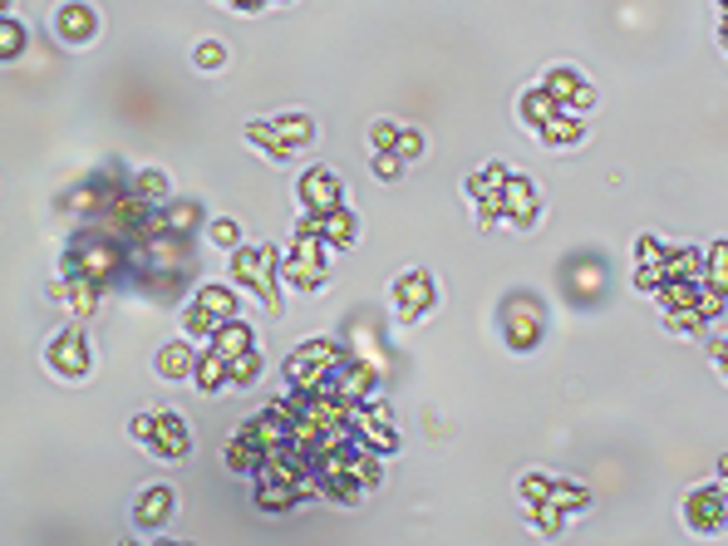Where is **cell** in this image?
Segmentation results:
<instances>
[{
  "mask_svg": "<svg viewBox=\"0 0 728 546\" xmlns=\"http://www.w3.org/2000/svg\"><path fill=\"white\" fill-rule=\"evenodd\" d=\"M394 311L404 315V321H424L428 311L438 305V286H434V276H428L424 266H408L404 276H394Z\"/></svg>",
  "mask_w": 728,
  "mask_h": 546,
  "instance_id": "8",
  "label": "cell"
},
{
  "mask_svg": "<svg viewBox=\"0 0 728 546\" xmlns=\"http://www.w3.org/2000/svg\"><path fill=\"white\" fill-rule=\"evenodd\" d=\"M54 36L64 44H89L99 36V10L89 6V0H64V6L54 10Z\"/></svg>",
  "mask_w": 728,
  "mask_h": 546,
  "instance_id": "13",
  "label": "cell"
},
{
  "mask_svg": "<svg viewBox=\"0 0 728 546\" xmlns=\"http://www.w3.org/2000/svg\"><path fill=\"white\" fill-rule=\"evenodd\" d=\"M192 60H198V70H222V64H226V44L222 40H202Z\"/></svg>",
  "mask_w": 728,
  "mask_h": 546,
  "instance_id": "37",
  "label": "cell"
},
{
  "mask_svg": "<svg viewBox=\"0 0 728 546\" xmlns=\"http://www.w3.org/2000/svg\"><path fill=\"white\" fill-rule=\"evenodd\" d=\"M271 129H276L291 148H311V139H315V123L305 119V113H281V119H271Z\"/></svg>",
  "mask_w": 728,
  "mask_h": 546,
  "instance_id": "28",
  "label": "cell"
},
{
  "mask_svg": "<svg viewBox=\"0 0 728 546\" xmlns=\"http://www.w3.org/2000/svg\"><path fill=\"white\" fill-rule=\"evenodd\" d=\"M26 26H16V16H6L0 20V54H6V60H16L20 50H26Z\"/></svg>",
  "mask_w": 728,
  "mask_h": 546,
  "instance_id": "32",
  "label": "cell"
},
{
  "mask_svg": "<svg viewBox=\"0 0 728 546\" xmlns=\"http://www.w3.org/2000/svg\"><path fill=\"white\" fill-rule=\"evenodd\" d=\"M226 6H232V10H261L266 0H226Z\"/></svg>",
  "mask_w": 728,
  "mask_h": 546,
  "instance_id": "44",
  "label": "cell"
},
{
  "mask_svg": "<svg viewBox=\"0 0 728 546\" xmlns=\"http://www.w3.org/2000/svg\"><path fill=\"white\" fill-rule=\"evenodd\" d=\"M208 242L222 246V252H236V246H242V226H236L232 218H212L208 222Z\"/></svg>",
  "mask_w": 728,
  "mask_h": 546,
  "instance_id": "31",
  "label": "cell"
},
{
  "mask_svg": "<svg viewBox=\"0 0 728 546\" xmlns=\"http://www.w3.org/2000/svg\"><path fill=\"white\" fill-rule=\"evenodd\" d=\"M168 232L173 236H192L198 232V226H208V218H202V208L192 198H182V202H168Z\"/></svg>",
  "mask_w": 728,
  "mask_h": 546,
  "instance_id": "27",
  "label": "cell"
},
{
  "mask_svg": "<svg viewBox=\"0 0 728 546\" xmlns=\"http://www.w3.org/2000/svg\"><path fill=\"white\" fill-rule=\"evenodd\" d=\"M709 355H714V364H719V374L728 380V335H724V340H714V345H709Z\"/></svg>",
  "mask_w": 728,
  "mask_h": 546,
  "instance_id": "43",
  "label": "cell"
},
{
  "mask_svg": "<svg viewBox=\"0 0 728 546\" xmlns=\"http://www.w3.org/2000/svg\"><path fill=\"white\" fill-rule=\"evenodd\" d=\"M665 325L675 330V335H699V330L709 325V321H704V315L694 311V305H685V311H665Z\"/></svg>",
  "mask_w": 728,
  "mask_h": 546,
  "instance_id": "33",
  "label": "cell"
},
{
  "mask_svg": "<svg viewBox=\"0 0 728 546\" xmlns=\"http://www.w3.org/2000/svg\"><path fill=\"white\" fill-rule=\"evenodd\" d=\"M148 453H153L158 463H182L192 453V428L188 418L173 414V408H158L153 418V438H148Z\"/></svg>",
  "mask_w": 728,
  "mask_h": 546,
  "instance_id": "9",
  "label": "cell"
},
{
  "mask_svg": "<svg viewBox=\"0 0 728 546\" xmlns=\"http://www.w3.org/2000/svg\"><path fill=\"white\" fill-rule=\"evenodd\" d=\"M374 173H380L384 182H394L404 173V158L394 153V148H374Z\"/></svg>",
  "mask_w": 728,
  "mask_h": 546,
  "instance_id": "39",
  "label": "cell"
},
{
  "mask_svg": "<svg viewBox=\"0 0 728 546\" xmlns=\"http://www.w3.org/2000/svg\"><path fill=\"white\" fill-rule=\"evenodd\" d=\"M153 370H158V380H192V370H198V350H192V340L188 335H178V340H168L163 350H158V360H153Z\"/></svg>",
  "mask_w": 728,
  "mask_h": 546,
  "instance_id": "16",
  "label": "cell"
},
{
  "mask_svg": "<svg viewBox=\"0 0 728 546\" xmlns=\"http://www.w3.org/2000/svg\"><path fill=\"white\" fill-rule=\"evenodd\" d=\"M256 374H261V355H256V350H252V355H242V360H232V384H236V390L256 384Z\"/></svg>",
  "mask_w": 728,
  "mask_h": 546,
  "instance_id": "38",
  "label": "cell"
},
{
  "mask_svg": "<svg viewBox=\"0 0 728 546\" xmlns=\"http://www.w3.org/2000/svg\"><path fill=\"white\" fill-rule=\"evenodd\" d=\"M719 6H724V16H728V0H719Z\"/></svg>",
  "mask_w": 728,
  "mask_h": 546,
  "instance_id": "46",
  "label": "cell"
},
{
  "mask_svg": "<svg viewBox=\"0 0 728 546\" xmlns=\"http://www.w3.org/2000/svg\"><path fill=\"white\" fill-rule=\"evenodd\" d=\"M218 325H222V321H218V315H212L202 301H188V305H182V335H188L192 345H212Z\"/></svg>",
  "mask_w": 728,
  "mask_h": 546,
  "instance_id": "22",
  "label": "cell"
},
{
  "mask_svg": "<svg viewBox=\"0 0 728 546\" xmlns=\"http://www.w3.org/2000/svg\"><path fill=\"white\" fill-rule=\"evenodd\" d=\"M517 113H522V123H527V129L537 133V129H546V123L556 119V113H562V104H556V99H552V94H546V89L537 84V89H527V94H522Z\"/></svg>",
  "mask_w": 728,
  "mask_h": 546,
  "instance_id": "21",
  "label": "cell"
},
{
  "mask_svg": "<svg viewBox=\"0 0 728 546\" xmlns=\"http://www.w3.org/2000/svg\"><path fill=\"white\" fill-rule=\"evenodd\" d=\"M173 507H178L173 487H168V483H153V487H143L139 503H133V522H139L143 532H158L168 517H173Z\"/></svg>",
  "mask_w": 728,
  "mask_h": 546,
  "instance_id": "15",
  "label": "cell"
},
{
  "mask_svg": "<svg viewBox=\"0 0 728 546\" xmlns=\"http://www.w3.org/2000/svg\"><path fill=\"white\" fill-rule=\"evenodd\" d=\"M261 463H266V443L256 438L252 424H236L232 438H226V468L232 473H261Z\"/></svg>",
  "mask_w": 728,
  "mask_h": 546,
  "instance_id": "14",
  "label": "cell"
},
{
  "mask_svg": "<svg viewBox=\"0 0 728 546\" xmlns=\"http://www.w3.org/2000/svg\"><path fill=\"white\" fill-rule=\"evenodd\" d=\"M552 477H546V473H527V477H522V483H517V493L522 497H527V503L532 507H537V503H546V497H552Z\"/></svg>",
  "mask_w": 728,
  "mask_h": 546,
  "instance_id": "34",
  "label": "cell"
},
{
  "mask_svg": "<svg viewBox=\"0 0 728 546\" xmlns=\"http://www.w3.org/2000/svg\"><path fill=\"white\" fill-rule=\"evenodd\" d=\"M552 503L562 507V512H566V507H586L590 493H586L582 483H556V487H552Z\"/></svg>",
  "mask_w": 728,
  "mask_h": 546,
  "instance_id": "36",
  "label": "cell"
},
{
  "mask_svg": "<svg viewBox=\"0 0 728 546\" xmlns=\"http://www.w3.org/2000/svg\"><path fill=\"white\" fill-rule=\"evenodd\" d=\"M586 261V276H572L566 271V295H572L576 305H596L600 295H606V281H600V261L596 256H582Z\"/></svg>",
  "mask_w": 728,
  "mask_h": 546,
  "instance_id": "20",
  "label": "cell"
},
{
  "mask_svg": "<svg viewBox=\"0 0 728 546\" xmlns=\"http://www.w3.org/2000/svg\"><path fill=\"white\" fill-rule=\"evenodd\" d=\"M212 345L222 350L226 360H242V355H252L256 350V330L236 315V321H226V325H218V335H212Z\"/></svg>",
  "mask_w": 728,
  "mask_h": 546,
  "instance_id": "19",
  "label": "cell"
},
{
  "mask_svg": "<svg viewBox=\"0 0 728 546\" xmlns=\"http://www.w3.org/2000/svg\"><path fill=\"white\" fill-rule=\"evenodd\" d=\"M246 143H256V148H261V153H266V158H271V163H286V158L295 153V148H291L286 139H281V133H276V129H271V119H266V123H256V119H252V123H246Z\"/></svg>",
  "mask_w": 728,
  "mask_h": 546,
  "instance_id": "26",
  "label": "cell"
},
{
  "mask_svg": "<svg viewBox=\"0 0 728 546\" xmlns=\"http://www.w3.org/2000/svg\"><path fill=\"white\" fill-rule=\"evenodd\" d=\"M719 483L728 487V458H719Z\"/></svg>",
  "mask_w": 728,
  "mask_h": 546,
  "instance_id": "45",
  "label": "cell"
},
{
  "mask_svg": "<svg viewBox=\"0 0 728 546\" xmlns=\"http://www.w3.org/2000/svg\"><path fill=\"white\" fill-rule=\"evenodd\" d=\"M394 153H400L404 163H414V158H424V133H418V129H404V133H400V148H394Z\"/></svg>",
  "mask_w": 728,
  "mask_h": 546,
  "instance_id": "41",
  "label": "cell"
},
{
  "mask_svg": "<svg viewBox=\"0 0 728 546\" xmlns=\"http://www.w3.org/2000/svg\"><path fill=\"white\" fill-rule=\"evenodd\" d=\"M295 232H301V236H321L330 252H345V246H355V236H360V218L345 208V202H340V208H330V212H305V218L295 222Z\"/></svg>",
  "mask_w": 728,
  "mask_h": 546,
  "instance_id": "6",
  "label": "cell"
},
{
  "mask_svg": "<svg viewBox=\"0 0 728 546\" xmlns=\"http://www.w3.org/2000/svg\"><path fill=\"white\" fill-rule=\"evenodd\" d=\"M699 276H704V252H694V246H669L665 281H699Z\"/></svg>",
  "mask_w": 728,
  "mask_h": 546,
  "instance_id": "25",
  "label": "cell"
},
{
  "mask_svg": "<svg viewBox=\"0 0 728 546\" xmlns=\"http://www.w3.org/2000/svg\"><path fill=\"white\" fill-rule=\"evenodd\" d=\"M295 198H301L305 212H330V208H340V202H345V178H340L335 168H325V163L321 168H305Z\"/></svg>",
  "mask_w": 728,
  "mask_h": 546,
  "instance_id": "10",
  "label": "cell"
},
{
  "mask_svg": "<svg viewBox=\"0 0 728 546\" xmlns=\"http://www.w3.org/2000/svg\"><path fill=\"white\" fill-rule=\"evenodd\" d=\"M704 281H714V286L728 291V236H719V242L704 252Z\"/></svg>",
  "mask_w": 728,
  "mask_h": 546,
  "instance_id": "30",
  "label": "cell"
},
{
  "mask_svg": "<svg viewBox=\"0 0 728 546\" xmlns=\"http://www.w3.org/2000/svg\"><path fill=\"white\" fill-rule=\"evenodd\" d=\"M325 276H330V246L321 242V236H301V232H295L291 256L281 261V286H291L301 295H315L325 286Z\"/></svg>",
  "mask_w": 728,
  "mask_h": 546,
  "instance_id": "4",
  "label": "cell"
},
{
  "mask_svg": "<svg viewBox=\"0 0 728 546\" xmlns=\"http://www.w3.org/2000/svg\"><path fill=\"white\" fill-rule=\"evenodd\" d=\"M497 325H503V340H507L512 355H532L546 335V305L527 291H512L503 301V321Z\"/></svg>",
  "mask_w": 728,
  "mask_h": 546,
  "instance_id": "3",
  "label": "cell"
},
{
  "mask_svg": "<svg viewBox=\"0 0 728 546\" xmlns=\"http://www.w3.org/2000/svg\"><path fill=\"white\" fill-rule=\"evenodd\" d=\"M562 517H566V512L556 507L552 497H546V503H537V507H532V522H537V527L546 532V537H556V532H562Z\"/></svg>",
  "mask_w": 728,
  "mask_h": 546,
  "instance_id": "35",
  "label": "cell"
},
{
  "mask_svg": "<svg viewBox=\"0 0 728 546\" xmlns=\"http://www.w3.org/2000/svg\"><path fill=\"white\" fill-rule=\"evenodd\" d=\"M542 89H546V94H552L566 113H586L590 104H596V89H590V84H586V74H582V70H572V64H556V70H546Z\"/></svg>",
  "mask_w": 728,
  "mask_h": 546,
  "instance_id": "11",
  "label": "cell"
},
{
  "mask_svg": "<svg viewBox=\"0 0 728 546\" xmlns=\"http://www.w3.org/2000/svg\"><path fill=\"white\" fill-rule=\"evenodd\" d=\"M44 370H50L54 380H84V374L94 370V350H89L84 330L79 325L60 330V335L44 345Z\"/></svg>",
  "mask_w": 728,
  "mask_h": 546,
  "instance_id": "5",
  "label": "cell"
},
{
  "mask_svg": "<svg viewBox=\"0 0 728 546\" xmlns=\"http://www.w3.org/2000/svg\"><path fill=\"white\" fill-rule=\"evenodd\" d=\"M685 522H689V532H699V537L724 532L728 527V487L724 483L694 487V493L685 497Z\"/></svg>",
  "mask_w": 728,
  "mask_h": 546,
  "instance_id": "7",
  "label": "cell"
},
{
  "mask_svg": "<svg viewBox=\"0 0 728 546\" xmlns=\"http://www.w3.org/2000/svg\"><path fill=\"white\" fill-rule=\"evenodd\" d=\"M153 418H158V414H139V418L129 424V434H133V443H139V448H148V438H153Z\"/></svg>",
  "mask_w": 728,
  "mask_h": 546,
  "instance_id": "42",
  "label": "cell"
},
{
  "mask_svg": "<svg viewBox=\"0 0 728 546\" xmlns=\"http://www.w3.org/2000/svg\"><path fill=\"white\" fill-rule=\"evenodd\" d=\"M400 123H394V119H374V129H370V143L374 148H400Z\"/></svg>",
  "mask_w": 728,
  "mask_h": 546,
  "instance_id": "40",
  "label": "cell"
},
{
  "mask_svg": "<svg viewBox=\"0 0 728 546\" xmlns=\"http://www.w3.org/2000/svg\"><path fill=\"white\" fill-rule=\"evenodd\" d=\"M192 301H202V305H208V311L218 315L222 325L242 315V301H236V291H232V286H198V291H192Z\"/></svg>",
  "mask_w": 728,
  "mask_h": 546,
  "instance_id": "24",
  "label": "cell"
},
{
  "mask_svg": "<svg viewBox=\"0 0 728 546\" xmlns=\"http://www.w3.org/2000/svg\"><path fill=\"white\" fill-rule=\"evenodd\" d=\"M345 360H350V350L340 345V340H330V335L305 340V345L286 360V384L295 394H321L330 384V374H335Z\"/></svg>",
  "mask_w": 728,
  "mask_h": 546,
  "instance_id": "1",
  "label": "cell"
},
{
  "mask_svg": "<svg viewBox=\"0 0 728 546\" xmlns=\"http://www.w3.org/2000/svg\"><path fill=\"white\" fill-rule=\"evenodd\" d=\"M232 276L242 291H256V301L266 305L271 315L281 311V256H276V246H236Z\"/></svg>",
  "mask_w": 728,
  "mask_h": 546,
  "instance_id": "2",
  "label": "cell"
},
{
  "mask_svg": "<svg viewBox=\"0 0 728 546\" xmlns=\"http://www.w3.org/2000/svg\"><path fill=\"white\" fill-rule=\"evenodd\" d=\"M542 218V198H537V182L532 178H517L512 173L507 178V188H503V222L512 226V232H527L532 222Z\"/></svg>",
  "mask_w": 728,
  "mask_h": 546,
  "instance_id": "12",
  "label": "cell"
},
{
  "mask_svg": "<svg viewBox=\"0 0 728 546\" xmlns=\"http://www.w3.org/2000/svg\"><path fill=\"white\" fill-rule=\"evenodd\" d=\"M305 493H315V487L281 483V477H256V507H261V512H291Z\"/></svg>",
  "mask_w": 728,
  "mask_h": 546,
  "instance_id": "17",
  "label": "cell"
},
{
  "mask_svg": "<svg viewBox=\"0 0 728 546\" xmlns=\"http://www.w3.org/2000/svg\"><path fill=\"white\" fill-rule=\"evenodd\" d=\"M192 380H198L202 394H218V390H226V384H232V360H226L218 345H208V350L198 355V370H192Z\"/></svg>",
  "mask_w": 728,
  "mask_h": 546,
  "instance_id": "18",
  "label": "cell"
},
{
  "mask_svg": "<svg viewBox=\"0 0 728 546\" xmlns=\"http://www.w3.org/2000/svg\"><path fill=\"white\" fill-rule=\"evenodd\" d=\"M133 192H139L143 202H153V208H168V198H173V188H168V173H158V168H143V173L133 178Z\"/></svg>",
  "mask_w": 728,
  "mask_h": 546,
  "instance_id": "29",
  "label": "cell"
},
{
  "mask_svg": "<svg viewBox=\"0 0 728 546\" xmlns=\"http://www.w3.org/2000/svg\"><path fill=\"white\" fill-rule=\"evenodd\" d=\"M582 133H586V123H582V113H556L546 129H537V139L546 143V148H572V143H582Z\"/></svg>",
  "mask_w": 728,
  "mask_h": 546,
  "instance_id": "23",
  "label": "cell"
}]
</instances>
